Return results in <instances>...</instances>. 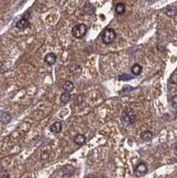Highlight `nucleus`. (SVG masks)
I'll use <instances>...</instances> for the list:
<instances>
[{"label": "nucleus", "instance_id": "obj_16", "mask_svg": "<svg viewBox=\"0 0 177 178\" xmlns=\"http://www.w3.org/2000/svg\"><path fill=\"white\" fill-rule=\"evenodd\" d=\"M61 102L63 103V104H66L68 103L70 100H71V95H70V93H63L61 95Z\"/></svg>", "mask_w": 177, "mask_h": 178}, {"label": "nucleus", "instance_id": "obj_6", "mask_svg": "<svg viewBox=\"0 0 177 178\" xmlns=\"http://www.w3.org/2000/svg\"><path fill=\"white\" fill-rule=\"evenodd\" d=\"M62 173L64 176H71L74 173H75V168L71 166V165H66L64 166L62 168Z\"/></svg>", "mask_w": 177, "mask_h": 178}, {"label": "nucleus", "instance_id": "obj_11", "mask_svg": "<svg viewBox=\"0 0 177 178\" xmlns=\"http://www.w3.org/2000/svg\"><path fill=\"white\" fill-rule=\"evenodd\" d=\"M141 140L145 141V142H149V141H151V139L153 138V133L149 131V130L143 131L141 134Z\"/></svg>", "mask_w": 177, "mask_h": 178}, {"label": "nucleus", "instance_id": "obj_18", "mask_svg": "<svg viewBox=\"0 0 177 178\" xmlns=\"http://www.w3.org/2000/svg\"><path fill=\"white\" fill-rule=\"evenodd\" d=\"M132 79V76L128 75V74H122L118 77V79L121 81H126V80H130Z\"/></svg>", "mask_w": 177, "mask_h": 178}, {"label": "nucleus", "instance_id": "obj_8", "mask_svg": "<svg viewBox=\"0 0 177 178\" xmlns=\"http://www.w3.org/2000/svg\"><path fill=\"white\" fill-rule=\"evenodd\" d=\"M164 13H165L166 15H167L169 17H174V16L176 15L177 10L175 6H167V7L165 8Z\"/></svg>", "mask_w": 177, "mask_h": 178}, {"label": "nucleus", "instance_id": "obj_3", "mask_svg": "<svg viewBox=\"0 0 177 178\" xmlns=\"http://www.w3.org/2000/svg\"><path fill=\"white\" fill-rule=\"evenodd\" d=\"M116 38H117V34H116L115 30H113L112 29H106L101 36L102 42L105 45L111 44L114 40L116 39Z\"/></svg>", "mask_w": 177, "mask_h": 178}, {"label": "nucleus", "instance_id": "obj_19", "mask_svg": "<svg viewBox=\"0 0 177 178\" xmlns=\"http://www.w3.org/2000/svg\"><path fill=\"white\" fill-rule=\"evenodd\" d=\"M171 105L174 109L177 110V95H175L171 99Z\"/></svg>", "mask_w": 177, "mask_h": 178}, {"label": "nucleus", "instance_id": "obj_13", "mask_svg": "<svg viewBox=\"0 0 177 178\" xmlns=\"http://www.w3.org/2000/svg\"><path fill=\"white\" fill-rule=\"evenodd\" d=\"M125 11H126V5H125L124 3H118V4L116 5V6H115L116 14L121 15V14H123L125 13Z\"/></svg>", "mask_w": 177, "mask_h": 178}, {"label": "nucleus", "instance_id": "obj_12", "mask_svg": "<svg viewBox=\"0 0 177 178\" xmlns=\"http://www.w3.org/2000/svg\"><path fill=\"white\" fill-rule=\"evenodd\" d=\"M141 71H142V67H141L140 64H138V63L134 64V65L132 66V68H131V72H132V74H133L134 76H138V75H140V74L141 73Z\"/></svg>", "mask_w": 177, "mask_h": 178}, {"label": "nucleus", "instance_id": "obj_9", "mask_svg": "<svg viewBox=\"0 0 177 178\" xmlns=\"http://www.w3.org/2000/svg\"><path fill=\"white\" fill-rule=\"evenodd\" d=\"M61 128H62V125L61 122H55L51 126H50V131L53 133V134H58L61 131Z\"/></svg>", "mask_w": 177, "mask_h": 178}, {"label": "nucleus", "instance_id": "obj_4", "mask_svg": "<svg viewBox=\"0 0 177 178\" xmlns=\"http://www.w3.org/2000/svg\"><path fill=\"white\" fill-rule=\"evenodd\" d=\"M147 172H148V167L143 162L139 163L135 168V174L138 177H141V176H145L147 174Z\"/></svg>", "mask_w": 177, "mask_h": 178}, {"label": "nucleus", "instance_id": "obj_20", "mask_svg": "<svg viewBox=\"0 0 177 178\" xmlns=\"http://www.w3.org/2000/svg\"><path fill=\"white\" fill-rule=\"evenodd\" d=\"M0 178H10V175L7 171L2 170L0 171Z\"/></svg>", "mask_w": 177, "mask_h": 178}, {"label": "nucleus", "instance_id": "obj_10", "mask_svg": "<svg viewBox=\"0 0 177 178\" xmlns=\"http://www.w3.org/2000/svg\"><path fill=\"white\" fill-rule=\"evenodd\" d=\"M62 89L65 93H70L74 89V85L71 81H66L62 85Z\"/></svg>", "mask_w": 177, "mask_h": 178}, {"label": "nucleus", "instance_id": "obj_5", "mask_svg": "<svg viewBox=\"0 0 177 178\" xmlns=\"http://www.w3.org/2000/svg\"><path fill=\"white\" fill-rule=\"evenodd\" d=\"M57 60V56L54 54V53H48L47 55H45V63H47L49 66L54 65L56 62Z\"/></svg>", "mask_w": 177, "mask_h": 178}, {"label": "nucleus", "instance_id": "obj_15", "mask_svg": "<svg viewBox=\"0 0 177 178\" xmlns=\"http://www.w3.org/2000/svg\"><path fill=\"white\" fill-rule=\"evenodd\" d=\"M12 119V116L8 113V112H3L1 114V117H0V120L2 121L3 124H8Z\"/></svg>", "mask_w": 177, "mask_h": 178}, {"label": "nucleus", "instance_id": "obj_14", "mask_svg": "<svg viewBox=\"0 0 177 178\" xmlns=\"http://www.w3.org/2000/svg\"><path fill=\"white\" fill-rule=\"evenodd\" d=\"M74 142L78 145H83L85 142V136L84 135L79 134L74 137Z\"/></svg>", "mask_w": 177, "mask_h": 178}, {"label": "nucleus", "instance_id": "obj_17", "mask_svg": "<svg viewBox=\"0 0 177 178\" xmlns=\"http://www.w3.org/2000/svg\"><path fill=\"white\" fill-rule=\"evenodd\" d=\"M169 83L174 84V85L177 84V72H174L170 76V78H169Z\"/></svg>", "mask_w": 177, "mask_h": 178}, {"label": "nucleus", "instance_id": "obj_1", "mask_svg": "<svg viewBox=\"0 0 177 178\" xmlns=\"http://www.w3.org/2000/svg\"><path fill=\"white\" fill-rule=\"evenodd\" d=\"M121 122L126 125V126H129V125H132L134 124L136 119H137V116L135 114V112L130 109V108H126L122 114H121Z\"/></svg>", "mask_w": 177, "mask_h": 178}, {"label": "nucleus", "instance_id": "obj_7", "mask_svg": "<svg viewBox=\"0 0 177 178\" xmlns=\"http://www.w3.org/2000/svg\"><path fill=\"white\" fill-rule=\"evenodd\" d=\"M29 26H30V21H29V20H28L27 18H25V17L21 18V19H20V20H18L17 23H16V27H17L19 30H25V29H27Z\"/></svg>", "mask_w": 177, "mask_h": 178}, {"label": "nucleus", "instance_id": "obj_21", "mask_svg": "<svg viewBox=\"0 0 177 178\" xmlns=\"http://www.w3.org/2000/svg\"><path fill=\"white\" fill-rule=\"evenodd\" d=\"M174 152H175V154L177 156V143L175 144V148H174Z\"/></svg>", "mask_w": 177, "mask_h": 178}, {"label": "nucleus", "instance_id": "obj_2", "mask_svg": "<svg viewBox=\"0 0 177 178\" xmlns=\"http://www.w3.org/2000/svg\"><path fill=\"white\" fill-rule=\"evenodd\" d=\"M87 32V27L84 23L77 24L72 29V35L76 39H82L85 36Z\"/></svg>", "mask_w": 177, "mask_h": 178}]
</instances>
